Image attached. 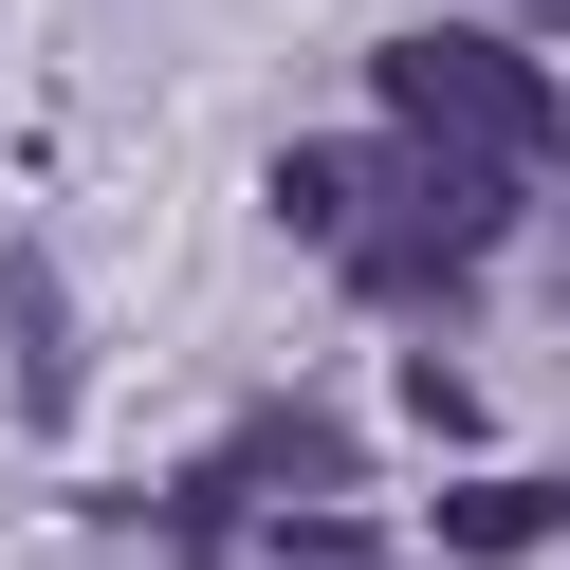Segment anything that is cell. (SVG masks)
Masks as SVG:
<instances>
[{"label":"cell","instance_id":"6da1fadb","mask_svg":"<svg viewBox=\"0 0 570 570\" xmlns=\"http://www.w3.org/2000/svg\"><path fill=\"white\" fill-rule=\"evenodd\" d=\"M386 111H405V148H423V166H497V185H552V148H570L552 75H533L515 38H479V19L386 38Z\"/></svg>","mask_w":570,"mask_h":570},{"label":"cell","instance_id":"7a4b0ae2","mask_svg":"<svg viewBox=\"0 0 570 570\" xmlns=\"http://www.w3.org/2000/svg\"><path fill=\"white\" fill-rule=\"evenodd\" d=\"M0 386H19V423H75V295L38 239H0Z\"/></svg>","mask_w":570,"mask_h":570},{"label":"cell","instance_id":"3957f363","mask_svg":"<svg viewBox=\"0 0 570 570\" xmlns=\"http://www.w3.org/2000/svg\"><path fill=\"white\" fill-rule=\"evenodd\" d=\"M295 479H350V423H332V405H276V423H239V442L203 460V515H222V497H295Z\"/></svg>","mask_w":570,"mask_h":570},{"label":"cell","instance_id":"277c9868","mask_svg":"<svg viewBox=\"0 0 570 570\" xmlns=\"http://www.w3.org/2000/svg\"><path fill=\"white\" fill-rule=\"evenodd\" d=\"M515 533H570L552 479H460V552H515Z\"/></svg>","mask_w":570,"mask_h":570}]
</instances>
